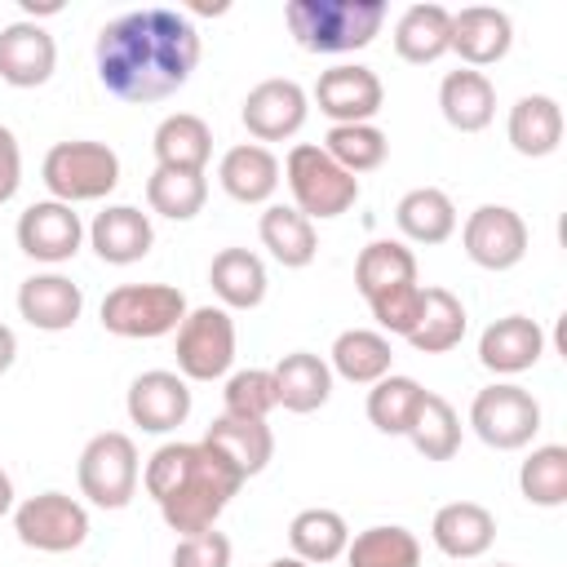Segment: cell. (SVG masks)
<instances>
[{
  "instance_id": "42",
  "label": "cell",
  "mask_w": 567,
  "mask_h": 567,
  "mask_svg": "<svg viewBox=\"0 0 567 567\" xmlns=\"http://www.w3.org/2000/svg\"><path fill=\"white\" fill-rule=\"evenodd\" d=\"M279 408L275 399V377L270 368H239L226 377L221 390V412L226 416H248V421H266Z\"/></svg>"
},
{
  "instance_id": "1",
  "label": "cell",
  "mask_w": 567,
  "mask_h": 567,
  "mask_svg": "<svg viewBox=\"0 0 567 567\" xmlns=\"http://www.w3.org/2000/svg\"><path fill=\"white\" fill-rule=\"evenodd\" d=\"M97 80L120 102H159L199 66V31L186 13L151 4L111 18L93 44Z\"/></svg>"
},
{
  "instance_id": "5",
  "label": "cell",
  "mask_w": 567,
  "mask_h": 567,
  "mask_svg": "<svg viewBox=\"0 0 567 567\" xmlns=\"http://www.w3.org/2000/svg\"><path fill=\"white\" fill-rule=\"evenodd\" d=\"M292 208L310 221H332L359 204V177H350L319 142H297L284 159Z\"/></svg>"
},
{
  "instance_id": "25",
  "label": "cell",
  "mask_w": 567,
  "mask_h": 567,
  "mask_svg": "<svg viewBox=\"0 0 567 567\" xmlns=\"http://www.w3.org/2000/svg\"><path fill=\"white\" fill-rule=\"evenodd\" d=\"M270 377H275V399H279V408H284V412H297V416L319 412V408L328 403V394H332V368H328V359L315 354V350H292V354H284V359L270 368Z\"/></svg>"
},
{
  "instance_id": "6",
  "label": "cell",
  "mask_w": 567,
  "mask_h": 567,
  "mask_svg": "<svg viewBox=\"0 0 567 567\" xmlns=\"http://www.w3.org/2000/svg\"><path fill=\"white\" fill-rule=\"evenodd\" d=\"M186 292L173 284H120L102 297V328L124 341H155L186 319Z\"/></svg>"
},
{
  "instance_id": "35",
  "label": "cell",
  "mask_w": 567,
  "mask_h": 567,
  "mask_svg": "<svg viewBox=\"0 0 567 567\" xmlns=\"http://www.w3.org/2000/svg\"><path fill=\"white\" fill-rule=\"evenodd\" d=\"M341 558L346 567H421V540L399 523H377L354 532Z\"/></svg>"
},
{
  "instance_id": "20",
  "label": "cell",
  "mask_w": 567,
  "mask_h": 567,
  "mask_svg": "<svg viewBox=\"0 0 567 567\" xmlns=\"http://www.w3.org/2000/svg\"><path fill=\"white\" fill-rule=\"evenodd\" d=\"M84 235H89V248H93L106 266H133V261H142V257L151 252V244H155L151 217H146L142 208H133V204H106V208L93 217V226H89Z\"/></svg>"
},
{
  "instance_id": "48",
  "label": "cell",
  "mask_w": 567,
  "mask_h": 567,
  "mask_svg": "<svg viewBox=\"0 0 567 567\" xmlns=\"http://www.w3.org/2000/svg\"><path fill=\"white\" fill-rule=\"evenodd\" d=\"M266 567H310V563H301V558L288 554V558H275V563H266Z\"/></svg>"
},
{
  "instance_id": "31",
  "label": "cell",
  "mask_w": 567,
  "mask_h": 567,
  "mask_svg": "<svg viewBox=\"0 0 567 567\" xmlns=\"http://www.w3.org/2000/svg\"><path fill=\"white\" fill-rule=\"evenodd\" d=\"M465 328H470V315H465L461 297L447 292V288H425L416 328H412L403 341H408L416 354H447V350L461 346Z\"/></svg>"
},
{
  "instance_id": "18",
  "label": "cell",
  "mask_w": 567,
  "mask_h": 567,
  "mask_svg": "<svg viewBox=\"0 0 567 567\" xmlns=\"http://www.w3.org/2000/svg\"><path fill=\"white\" fill-rule=\"evenodd\" d=\"M540 354H545V328L527 315L492 319L478 337V363L492 377H518V372L536 368Z\"/></svg>"
},
{
  "instance_id": "7",
  "label": "cell",
  "mask_w": 567,
  "mask_h": 567,
  "mask_svg": "<svg viewBox=\"0 0 567 567\" xmlns=\"http://www.w3.org/2000/svg\"><path fill=\"white\" fill-rule=\"evenodd\" d=\"M75 478H80V496H89V505H97V509H124L137 496V478H142L137 443L124 430L93 434L84 443L80 461H75Z\"/></svg>"
},
{
  "instance_id": "27",
  "label": "cell",
  "mask_w": 567,
  "mask_h": 567,
  "mask_svg": "<svg viewBox=\"0 0 567 567\" xmlns=\"http://www.w3.org/2000/svg\"><path fill=\"white\" fill-rule=\"evenodd\" d=\"M439 111L456 133H483L496 120V84L483 71L456 66L439 84Z\"/></svg>"
},
{
  "instance_id": "15",
  "label": "cell",
  "mask_w": 567,
  "mask_h": 567,
  "mask_svg": "<svg viewBox=\"0 0 567 567\" xmlns=\"http://www.w3.org/2000/svg\"><path fill=\"white\" fill-rule=\"evenodd\" d=\"M124 412L142 434H173L190 416V381L168 368H151L133 377L124 394Z\"/></svg>"
},
{
  "instance_id": "24",
  "label": "cell",
  "mask_w": 567,
  "mask_h": 567,
  "mask_svg": "<svg viewBox=\"0 0 567 567\" xmlns=\"http://www.w3.org/2000/svg\"><path fill=\"white\" fill-rule=\"evenodd\" d=\"M217 182L235 204H270V195L279 190V159L261 142H239L221 155Z\"/></svg>"
},
{
  "instance_id": "40",
  "label": "cell",
  "mask_w": 567,
  "mask_h": 567,
  "mask_svg": "<svg viewBox=\"0 0 567 567\" xmlns=\"http://www.w3.org/2000/svg\"><path fill=\"white\" fill-rule=\"evenodd\" d=\"M319 146H323L350 177L381 168L385 155H390V137H385L377 124H332Z\"/></svg>"
},
{
  "instance_id": "29",
  "label": "cell",
  "mask_w": 567,
  "mask_h": 567,
  "mask_svg": "<svg viewBox=\"0 0 567 567\" xmlns=\"http://www.w3.org/2000/svg\"><path fill=\"white\" fill-rule=\"evenodd\" d=\"M328 368H332V377H346L350 385H377L394 368L390 337L377 328H346V332H337V341L328 350Z\"/></svg>"
},
{
  "instance_id": "12",
  "label": "cell",
  "mask_w": 567,
  "mask_h": 567,
  "mask_svg": "<svg viewBox=\"0 0 567 567\" xmlns=\"http://www.w3.org/2000/svg\"><path fill=\"white\" fill-rule=\"evenodd\" d=\"M315 106L319 115H328L332 124H372V115L385 102L381 75L363 62H337L328 71H319L315 80Z\"/></svg>"
},
{
  "instance_id": "39",
  "label": "cell",
  "mask_w": 567,
  "mask_h": 567,
  "mask_svg": "<svg viewBox=\"0 0 567 567\" xmlns=\"http://www.w3.org/2000/svg\"><path fill=\"white\" fill-rule=\"evenodd\" d=\"M403 439H412V447L425 461H452L456 447H461V416L443 394L425 390V403H421V412H416V421Z\"/></svg>"
},
{
  "instance_id": "36",
  "label": "cell",
  "mask_w": 567,
  "mask_h": 567,
  "mask_svg": "<svg viewBox=\"0 0 567 567\" xmlns=\"http://www.w3.org/2000/svg\"><path fill=\"white\" fill-rule=\"evenodd\" d=\"M288 545H292V558L319 567V563H332V558L346 554L350 527H346V518H341L337 509L315 505V509H301V514L288 523Z\"/></svg>"
},
{
  "instance_id": "9",
  "label": "cell",
  "mask_w": 567,
  "mask_h": 567,
  "mask_svg": "<svg viewBox=\"0 0 567 567\" xmlns=\"http://www.w3.org/2000/svg\"><path fill=\"white\" fill-rule=\"evenodd\" d=\"M235 363V319L226 306H195L177 323V377L217 381Z\"/></svg>"
},
{
  "instance_id": "2",
  "label": "cell",
  "mask_w": 567,
  "mask_h": 567,
  "mask_svg": "<svg viewBox=\"0 0 567 567\" xmlns=\"http://www.w3.org/2000/svg\"><path fill=\"white\" fill-rule=\"evenodd\" d=\"M142 487L173 532L195 536L217 527L244 478L208 443H159L142 465Z\"/></svg>"
},
{
  "instance_id": "26",
  "label": "cell",
  "mask_w": 567,
  "mask_h": 567,
  "mask_svg": "<svg viewBox=\"0 0 567 567\" xmlns=\"http://www.w3.org/2000/svg\"><path fill=\"white\" fill-rule=\"evenodd\" d=\"M505 137L518 155L527 159H545L563 146V106L558 97L549 93H523L514 106H509V120H505Z\"/></svg>"
},
{
  "instance_id": "21",
  "label": "cell",
  "mask_w": 567,
  "mask_h": 567,
  "mask_svg": "<svg viewBox=\"0 0 567 567\" xmlns=\"http://www.w3.org/2000/svg\"><path fill=\"white\" fill-rule=\"evenodd\" d=\"M199 443H208L244 483L248 478H257L266 465H270V456H275V434H270V425L266 421H248V416H217L208 430H204V439Z\"/></svg>"
},
{
  "instance_id": "23",
  "label": "cell",
  "mask_w": 567,
  "mask_h": 567,
  "mask_svg": "<svg viewBox=\"0 0 567 567\" xmlns=\"http://www.w3.org/2000/svg\"><path fill=\"white\" fill-rule=\"evenodd\" d=\"M151 151H155V168L204 173L208 159H213V128L195 111H173L155 124Z\"/></svg>"
},
{
  "instance_id": "43",
  "label": "cell",
  "mask_w": 567,
  "mask_h": 567,
  "mask_svg": "<svg viewBox=\"0 0 567 567\" xmlns=\"http://www.w3.org/2000/svg\"><path fill=\"white\" fill-rule=\"evenodd\" d=\"M421 297H425V284H403V288H390L381 297L368 301L372 319H377V332L385 337H408L416 328V315H421Z\"/></svg>"
},
{
  "instance_id": "22",
  "label": "cell",
  "mask_w": 567,
  "mask_h": 567,
  "mask_svg": "<svg viewBox=\"0 0 567 567\" xmlns=\"http://www.w3.org/2000/svg\"><path fill=\"white\" fill-rule=\"evenodd\" d=\"M430 536L439 545V554L447 558H483L496 540V514L478 501H447L434 509V523H430Z\"/></svg>"
},
{
  "instance_id": "49",
  "label": "cell",
  "mask_w": 567,
  "mask_h": 567,
  "mask_svg": "<svg viewBox=\"0 0 567 567\" xmlns=\"http://www.w3.org/2000/svg\"><path fill=\"white\" fill-rule=\"evenodd\" d=\"M496 567H509V563H496Z\"/></svg>"
},
{
  "instance_id": "28",
  "label": "cell",
  "mask_w": 567,
  "mask_h": 567,
  "mask_svg": "<svg viewBox=\"0 0 567 567\" xmlns=\"http://www.w3.org/2000/svg\"><path fill=\"white\" fill-rule=\"evenodd\" d=\"M394 53L412 66H430L452 53V9L443 4H408L394 22Z\"/></svg>"
},
{
  "instance_id": "8",
  "label": "cell",
  "mask_w": 567,
  "mask_h": 567,
  "mask_svg": "<svg viewBox=\"0 0 567 567\" xmlns=\"http://www.w3.org/2000/svg\"><path fill=\"white\" fill-rule=\"evenodd\" d=\"M470 430L496 452H518L540 434V403L518 381H492L470 403Z\"/></svg>"
},
{
  "instance_id": "46",
  "label": "cell",
  "mask_w": 567,
  "mask_h": 567,
  "mask_svg": "<svg viewBox=\"0 0 567 567\" xmlns=\"http://www.w3.org/2000/svg\"><path fill=\"white\" fill-rule=\"evenodd\" d=\"M13 359H18V337L9 323H0V377L13 368Z\"/></svg>"
},
{
  "instance_id": "34",
  "label": "cell",
  "mask_w": 567,
  "mask_h": 567,
  "mask_svg": "<svg viewBox=\"0 0 567 567\" xmlns=\"http://www.w3.org/2000/svg\"><path fill=\"white\" fill-rule=\"evenodd\" d=\"M403 284H416V257L408 244L399 239H372L368 248H359L354 257V288L363 301L390 292V288H403Z\"/></svg>"
},
{
  "instance_id": "13",
  "label": "cell",
  "mask_w": 567,
  "mask_h": 567,
  "mask_svg": "<svg viewBox=\"0 0 567 567\" xmlns=\"http://www.w3.org/2000/svg\"><path fill=\"white\" fill-rule=\"evenodd\" d=\"M13 239L18 248L31 257V261H44V266H62L80 252L84 244V221L71 204H58V199H35L31 208L18 213V226H13Z\"/></svg>"
},
{
  "instance_id": "3",
  "label": "cell",
  "mask_w": 567,
  "mask_h": 567,
  "mask_svg": "<svg viewBox=\"0 0 567 567\" xmlns=\"http://www.w3.org/2000/svg\"><path fill=\"white\" fill-rule=\"evenodd\" d=\"M284 22L306 53H354L381 35L385 0H288Z\"/></svg>"
},
{
  "instance_id": "4",
  "label": "cell",
  "mask_w": 567,
  "mask_h": 567,
  "mask_svg": "<svg viewBox=\"0 0 567 567\" xmlns=\"http://www.w3.org/2000/svg\"><path fill=\"white\" fill-rule=\"evenodd\" d=\"M40 182L49 190V199L58 204H89V199H106L120 186V155L106 142L93 137H71L44 151L40 164Z\"/></svg>"
},
{
  "instance_id": "19",
  "label": "cell",
  "mask_w": 567,
  "mask_h": 567,
  "mask_svg": "<svg viewBox=\"0 0 567 567\" xmlns=\"http://www.w3.org/2000/svg\"><path fill=\"white\" fill-rule=\"evenodd\" d=\"M80 310H84L80 284H71L58 270H40V275H27L18 284V315L35 332H66V328H75Z\"/></svg>"
},
{
  "instance_id": "45",
  "label": "cell",
  "mask_w": 567,
  "mask_h": 567,
  "mask_svg": "<svg viewBox=\"0 0 567 567\" xmlns=\"http://www.w3.org/2000/svg\"><path fill=\"white\" fill-rule=\"evenodd\" d=\"M22 186V146L9 124H0V204H9Z\"/></svg>"
},
{
  "instance_id": "11",
  "label": "cell",
  "mask_w": 567,
  "mask_h": 567,
  "mask_svg": "<svg viewBox=\"0 0 567 567\" xmlns=\"http://www.w3.org/2000/svg\"><path fill=\"white\" fill-rule=\"evenodd\" d=\"M532 230L509 204H478L461 226V248L483 270H514L527 257Z\"/></svg>"
},
{
  "instance_id": "33",
  "label": "cell",
  "mask_w": 567,
  "mask_h": 567,
  "mask_svg": "<svg viewBox=\"0 0 567 567\" xmlns=\"http://www.w3.org/2000/svg\"><path fill=\"white\" fill-rule=\"evenodd\" d=\"M394 226L412 244H447L452 230H456V204L439 186H412L394 204Z\"/></svg>"
},
{
  "instance_id": "38",
  "label": "cell",
  "mask_w": 567,
  "mask_h": 567,
  "mask_svg": "<svg viewBox=\"0 0 567 567\" xmlns=\"http://www.w3.org/2000/svg\"><path fill=\"white\" fill-rule=\"evenodd\" d=\"M518 492L527 505H540V509L567 505V447L563 443L532 447L527 461L518 465Z\"/></svg>"
},
{
  "instance_id": "47",
  "label": "cell",
  "mask_w": 567,
  "mask_h": 567,
  "mask_svg": "<svg viewBox=\"0 0 567 567\" xmlns=\"http://www.w3.org/2000/svg\"><path fill=\"white\" fill-rule=\"evenodd\" d=\"M4 514H13V478L0 470V518Z\"/></svg>"
},
{
  "instance_id": "44",
  "label": "cell",
  "mask_w": 567,
  "mask_h": 567,
  "mask_svg": "<svg viewBox=\"0 0 567 567\" xmlns=\"http://www.w3.org/2000/svg\"><path fill=\"white\" fill-rule=\"evenodd\" d=\"M173 567H230V536L208 527L173 545Z\"/></svg>"
},
{
  "instance_id": "30",
  "label": "cell",
  "mask_w": 567,
  "mask_h": 567,
  "mask_svg": "<svg viewBox=\"0 0 567 567\" xmlns=\"http://www.w3.org/2000/svg\"><path fill=\"white\" fill-rule=\"evenodd\" d=\"M208 284L226 310H257L266 301V261L248 248H221L208 266Z\"/></svg>"
},
{
  "instance_id": "16",
  "label": "cell",
  "mask_w": 567,
  "mask_h": 567,
  "mask_svg": "<svg viewBox=\"0 0 567 567\" xmlns=\"http://www.w3.org/2000/svg\"><path fill=\"white\" fill-rule=\"evenodd\" d=\"M58 66V44L53 35L31 22V18H18L9 27H0V80L9 89H40L49 84Z\"/></svg>"
},
{
  "instance_id": "10",
  "label": "cell",
  "mask_w": 567,
  "mask_h": 567,
  "mask_svg": "<svg viewBox=\"0 0 567 567\" xmlns=\"http://www.w3.org/2000/svg\"><path fill=\"white\" fill-rule=\"evenodd\" d=\"M13 532L35 554H71L89 540V509L66 492H40L13 505Z\"/></svg>"
},
{
  "instance_id": "14",
  "label": "cell",
  "mask_w": 567,
  "mask_h": 567,
  "mask_svg": "<svg viewBox=\"0 0 567 567\" xmlns=\"http://www.w3.org/2000/svg\"><path fill=\"white\" fill-rule=\"evenodd\" d=\"M306 115H310V93H306L297 80H284V75L252 84L248 97H244V106H239L244 128H248L261 146H266V142H288V137H297L301 124H306Z\"/></svg>"
},
{
  "instance_id": "37",
  "label": "cell",
  "mask_w": 567,
  "mask_h": 567,
  "mask_svg": "<svg viewBox=\"0 0 567 567\" xmlns=\"http://www.w3.org/2000/svg\"><path fill=\"white\" fill-rule=\"evenodd\" d=\"M421 403H425V385L412 381V377L390 372L377 385H368V403L363 408H368V421L381 434H408L412 421H416V412H421Z\"/></svg>"
},
{
  "instance_id": "17",
  "label": "cell",
  "mask_w": 567,
  "mask_h": 567,
  "mask_svg": "<svg viewBox=\"0 0 567 567\" xmlns=\"http://www.w3.org/2000/svg\"><path fill=\"white\" fill-rule=\"evenodd\" d=\"M514 44V22L505 9L496 4H465L452 13V53L461 58V66L483 71L496 66Z\"/></svg>"
},
{
  "instance_id": "32",
  "label": "cell",
  "mask_w": 567,
  "mask_h": 567,
  "mask_svg": "<svg viewBox=\"0 0 567 567\" xmlns=\"http://www.w3.org/2000/svg\"><path fill=\"white\" fill-rule=\"evenodd\" d=\"M257 235H261V248H270V257L284 266V270H301L315 261L319 252V235H315V221L301 217L292 204H266L261 221H257Z\"/></svg>"
},
{
  "instance_id": "41",
  "label": "cell",
  "mask_w": 567,
  "mask_h": 567,
  "mask_svg": "<svg viewBox=\"0 0 567 567\" xmlns=\"http://www.w3.org/2000/svg\"><path fill=\"white\" fill-rule=\"evenodd\" d=\"M208 199V182L204 173H173V168H155L146 177V204L151 213L168 217V221H190Z\"/></svg>"
}]
</instances>
